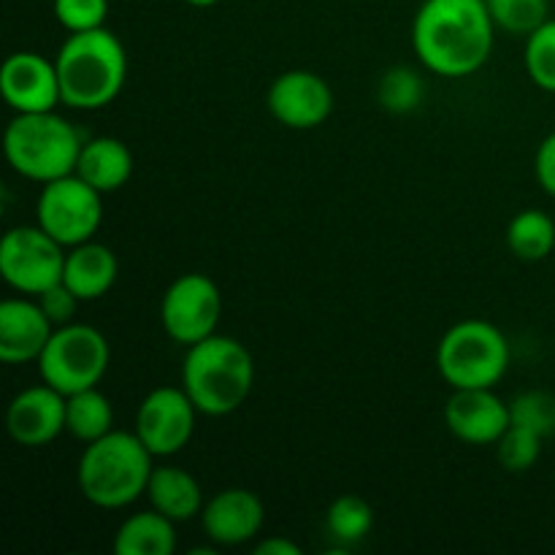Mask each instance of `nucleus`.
I'll return each mask as SVG.
<instances>
[{"instance_id":"6","label":"nucleus","mask_w":555,"mask_h":555,"mask_svg":"<svg viewBox=\"0 0 555 555\" xmlns=\"http://www.w3.org/2000/svg\"><path fill=\"white\" fill-rule=\"evenodd\" d=\"M444 383L459 388H496L509 369L507 336L488 320H461L437 347Z\"/></svg>"},{"instance_id":"9","label":"nucleus","mask_w":555,"mask_h":555,"mask_svg":"<svg viewBox=\"0 0 555 555\" xmlns=\"http://www.w3.org/2000/svg\"><path fill=\"white\" fill-rule=\"evenodd\" d=\"M68 249L49 236L41 225L11 228L0 242V276L22 296H41L63 282Z\"/></svg>"},{"instance_id":"3","label":"nucleus","mask_w":555,"mask_h":555,"mask_svg":"<svg viewBox=\"0 0 555 555\" xmlns=\"http://www.w3.org/2000/svg\"><path fill=\"white\" fill-rule=\"evenodd\" d=\"M155 455L144 448L135 431H108L106 437L85 444L76 482L92 507L122 509L146 496Z\"/></svg>"},{"instance_id":"1","label":"nucleus","mask_w":555,"mask_h":555,"mask_svg":"<svg viewBox=\"0 0 555 555\" xmlns=\"http://www.w3.org/2000/svg\"><path fill=\"white\" fill-rule=\"evenodd\" d=\"M493 33L486 0H423L412 22V47L428 70L461 79L488 63Z\"/></svg>"},{"instance_id":"8","label":"nucleus","mask_w":555,"mask_h":555,"mask_svg":"<svg viewBox=\"0 0 555 555\" xmlns=\"http://www.w3.org/2000/svg\"><path fill=\"white\" fill-rule=\"evenodd\" d=\"M36 222L65 249L90 242L103 222V193L76 173L47 182L36 201Z\"/></svg>"},{"instance_id":"25","label":"nucleus","mask_w":555,"mask_h":555,"mask_svg":"<svg viewBox=\"0 0 555 555\" xmlns=\"http://www.w3.org/2000/svg\"><path fill=\"white\" fill-rule=\"evenodd\" d=\"M496 30L509 36H531L551 20V0H486Z\"/></svg>"},{"instance_id":"4","label":"nucleus","mask_w":555,"mask_h":555,"mask_svg":"<svg viewBox=\"0 0 555 555\" xmlns=\"http://www.w3.org/2000/svg\"><path fill=\"white\" fill-rule=\"evenodd\" d=\"M255 361L242 341L215 334L188 347L182 363V388L201 415H233L253 393Z\"/></svg>"},{"instance_id":"21","label":"nucleus","mask_w":555,"mask_h":555,"mask_svg":"<svg viewBox=\"0 0 555 555\" xmlns=\"http://www.w3.org/2000/svg\"><path fill=\"white\" fill-rule=\"evenodd\" d=\"M177 551V524L150 507L128 515L114 534L117 555H171Z\"/></svg>"},{"instance_id":"10","label":"nucleus","mask_w":555,"mask_h":555,"mask_svg":"<svg viewBox=\"0 0 555 555\" xmlns=\"http://www.w3.org/2000/svg\"><path fill=\"white\" fill-rule=\"evenodd\" d=\"M220 318L222 293L209 274H182L163 293L160 323L177 345L193 347L215 336Z\"/></svg>"},{"instance_id":"20","label":"nucleus","mask_w":555,"mask_h":555,"mask_svg":"<svg viewBox=\"0 0 555 555\" xmlns=\"http://www.w3.org/2000/svg\"><path fill=\"white\" fill-rule=\"evenodd\" d=\"M74 173L103 195L117 193L133 177V152L114 135H98L81 144Z\"/></svg>"},{"instance_id":"15","label":"nucleus","mask_w":555,"mask_h":555,"mask_svg":"<svg viewBox=\"0 0 555 555\" xmlns=\"http://www.w3.org/2000/svg\"><path fill=\"white\" fill-rule=\"evenodd\" d=\"M509 423V404L493 388H459L444 404V426L466 444H496Z\"/></svg>"},{"instance_id":"32","label":"nucleus","mask_w":555,"mask_h":555,"mask_svg":"<svg viewBox=\"0 0 555 555\" xmlns=\"http://www.w3.org/2000/svg\"><path fill=\"white\" fill-rule=\"evenodd\" d=\"M534 173L540 188L555 198V133L547 135V139L540 144V150H537Z\"/></svg>"},{"instance_id":"33","label":"nucleus","mask_w":555,"mask_h":555,"mask_svg":"<svg viewBox=\"0 0 555 555\" xmlns=\"http://www.w3.org/2000/svg\"><path fill=\"white\" fill-rule=\"evenodd\" d=\"M255 553L258 555H298L301 553V547H298L296 542L285 540V537H269V540H263L255 545Z\"/></svg>"},{"instance_id":"31","label":"nucleus","mask_w":555,"mask_h":555,"mask_svg":"<svg viewBox=\"0 0 555 555\" xmlns=\"http://www.w3.org/2000/svg\"><path fill=\"white\" fill-rule=\"evenodd\" d=\"M36 301L41 304V309L47 312V318L52 320L54 328L74 323V314L81 304L79 296H76L65 282H57V285H52L49 291H43L41 296H36Z\"/></svg>"},{"instance_id":"12","label":"nucleus","mask_w":555,"mask_h":555,"mask_svg":"<svg viewBox=\"0 0 555 555\" xmlns=\"http://www.w3.org/2000/svg\"><path fill=\"white\" fill-rule=\"evenodd\" d=\"M271 117L293 130L320 128L334 112V92L314 70H285L276 76L266 95Z\"/></svg>"},{"instance_id":"2","label":"nucleus","mask_w":555,"mask_h":555,"mask_svg":"<svg viewBox=\"0 0 555 555\" xmlns=\"http://www.w3.org/2000/svg\"><path fill=\"white\" fill-rule=\"evenodd\" d=\"M63 103L79 112H95L117 101L128 79V52L106 27L70 33L54 57Z\"/></svg>"},{"instance_id":"29","label":"nucleus","mask_w":555,"mask_h":555,"mask_svg":"<svg viewBox=\"0 0 555 555\" xmlns=\"http://www.w3.org/2000/svg\"><path fill=\"white\" fill-rule=\"evenodd\" d=\"M496 453L499 464L507 472H513V475L529 472L542 453V437L540 434L529 431V428L513 426V423H509L504 437L496 442Z\"/></svg>"},{"instance_id":"7","label":"nucleus","mask_w":555,"mask_h":555,"mask_svg":"<svg viewBox=\"0 0 555 555\" xmlns=\"http://www.w3.org/2000/svg\"><path fill=\"white\" fill-rule=\"evenodd\" d=\"M108 361H112V350L101 331L85 323H68L54 328L47 350L36 363L43 383L70 396L98 388L106 377Z\"/></svg>"},{"instance_id":"18","label":"nucleus","mask_w":555,"mask_h":555,"mask_svg":"<svg viewBox=\"0 0 555 555\" xmlns=\"http://www.w3.org/2000/svg\"><path fill=\"white\" fill-rule=\"evenodd\" d=\"M117 255L95 238L76 244L65 255L63 282L79 296V301H98V298L106 296L117 282Z\"/></svg>"},{"instance_id":"14","label":"nucleus","mask_w":555,"mask_h":555,"mask_svg":"<svg viewBox=\"0 0 555 555\" xmlns=\"http://www.w3.org/2000/svg\"><path fill=\"white\" fill-rule=\"evenodd\" d=\"M5 431L22 448H43L65 431V393L41 385L25 388L5 410Z\"/></svg>"},{"instance_id":"24","label":"nucleus","mask_w":555,"mask_h":555,"mask_svg":"<svg viewBox=\"0 0 555 555\" xmlns=\"http://www.w3.org/2000/svg\"><path fill=\"white\" fill-rule=\"evenodd\" d=\"M325 526H328L331 537L339 540L341 545H356V542L366 540V534L374 526V509L366 499L347 493V496L334 499V504L325 513Z\"/></svg>"},{"instance_id":"22","label":"nucleus","mask_w":555,"mask_h":555,"mask_svg":"<svg viewBox=\"0 0 555 555\" xmlns=\"http://www.w3.org/2000/svg\"><path fill=\"white\" fill-rule=\"evenodd\" d=\"M65 431L90 444L114 431V406L98 388L65 396Z\"/></svg>"},{"instance_id":"23","label":"nucleus","mask_w":555,"mask_h":555,"mask_svg":"<svg viewBox=\"0 0 555 555\" xmlns=\"http://www.w3.org/2000/svg\"><path fill=\"white\" fill-rule=\"evenodd\" d=\"M507 247L515 258L545 260L555 249V222L551 215L542 209H524L509 220L507 228Z\"/></svg>"},{"instance_id":"17","label":"nucleus","mask_w":555,"mask_h":555,"mask_svg":"<svg viewBox=\"0 0 555 555\" xmlns=\"http://www.w3.org/2000/svg\"><path fill=\"white\" fill-rule=\"evenodd\" d=\"M52 334V320L38 301L5 298L0 304V361L5 366H25L38 361Z\"/></svg>"},{"instance_id":"26","label":"nucleus","mask_w":555,"mask_h":555,"mask_svg":"<svg viewBox=\"0 0 555 555\" xmlns=\"http://www.w3.org/2000/svg\"><path fill=\"white\" fill-rule=\"evenodd\" d=\"M526 74L540 90L555 92V20L526 36Z\"/></svg>"},{"instance_id":"30","label":"nucleus","mask_w":555,"mask_h":555,"mask_svg":"<svg viewBox=\"0 0 555 555\" xmlns=\"http://www.w3.org/2000/svg\"><path fill=\"white\" fill-rule=\"evenodd\" d=\"M54 20L68 33L95 30L106 27L108 0H54L52 3Z\"/></svg>"},{"instance_id":"16","label":"nucleus","mask_w":555,"mask_h":555,"mask_svg":"<svg viewBox=\"0 0 555 555\" xmlns=\"http://www.w3.org/2000/svg\"><path fill=\"white\" fill-rule=\"evenodd\" d=\"M266 524V507L249 488H222L204 504L201 526L206 537L220 547L247 545Z\"/></svg>"},{"instance_id":"27","label":"nucleus","mask_w":555,"mask_h":555,"mask_svg":"<svg viewBox=\"0 0 555 555\" xmlns=\"http://www.w3.org/2000/svg\"><path fill=\"white\" fill-rule=\"evenodd\" d=\"M509 421L540 434L542 439L555 434V396L547 390H526L509 401Z\"/></svg>"},{"instance_id":"13","label":"nucleus","mask_w":555,"mask_h":555,"mask_svg":"<svg viewBox=\"0 0 555 555\" xmlns=\"http://www.w3.org/2000/svg\"><path fill=\"white\" fill-rule=\"evenodd\" d=\"M0 95L16 114L54 112L63 103L54 60L38 52H14L0 68Z\"/></svg>"},{"instance_id":"28","label":"nucleus","mask_w":555,"mask_h":555,"mask_svg":"<svg viewBox=\"0 0 555 555\" xmlns=\"http://www.w3.org/2000/svg\"><path fill=\"white\" fill-rule=\"evenodd\" d=\"M377 101L379 106L388 108L393 114H404L417 108V103L423 101V81L421 76L415 74L412 68H390L388 74L379 79L377 87Z\"/></svg>"},{"instance_id":"5","label":"nucleus","mask_w":555,"mask_h":555,"mask_svg":"<svg viewBox=\"0 0 555 555\" xmlns=\"http://www.w3.org/2000/svg\"><path fill=\"white\" fill-rule=\"evenodd\" d=\"M81 144L79 130L54 112L16 114L3 135L9 166L38 184L74 173Z\"/></svg>"},{"instance_id":"34","label":"nucleus","mask_w":555,"mask_h":555,"mask_svg":"<svg viewBox=\"0 0 555 555\" xmlns=\"http://www.w3.org/2000/svg\"><path fill=\"white\" fill-rule=\"evenodd\" d=\"M184 3L195 5V9H209V5H217L220 0H184Z\"/></svg>"},{"instance_id":"19","label":"nucleus","mask_w":555,"mask_h":555,"mask_svg":"<svg viewBox=\"0 0 555 555\" xmlns=\"http://www.w3.org/2000/svg\"><path fill=\"white\" fill-rule=\"evenodd\" d=\"M146 499H150V507L171 518L173 524H188V520L201 518L206 504L201 482L182 466L168 464L152 469Z\"/></svg>"},{"instance_id":"11","label":"nucleus","mask_w":555,"mask_h":555,"mask_svg":"<svg viewBox=\"0 0 555 555\" xmlns=\"http://www.w3.org/2000/svg\"><path fill=\"white\" fill-rule=\"evenodd\" d=\"M198 406L184 388L163 385L150 390L135 412V437L155 459H171L182 453L195 434Z\"/></svg>"}]
</instances>
